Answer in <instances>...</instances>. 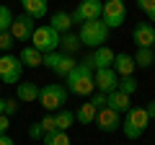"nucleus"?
I'll use <instances>...</instances> for the list:
<instances>
[{"instance_id":"nucleus-1","label":"nucleus","mask_w":155,"mask_h":145,"mask_svg":"<svg viewBox=\"0 0 155 145\" xmlns=\"http://www.w3.org/2000/svg\"><path fill=\"white\" fill-rule=\"evenodd\" d=\"M67 91L75 96H91L96 91L93 86V65H91L88 60L78 62L75 67H72V72L67 75Z\"/></svg>"},{"instance_id":"nucleus-2","label":"nucleus","mask_w":155,"mask_h":145,"mask_svg":"<svg viewBox=\"0 0 155 145\" xmlns=\"http://www.w3.org/2000/svg\"><path fill=\"white\" fill-rule=\"evenodd\" d=\"M147 124H150V117H147V112H145V106H132V109L124 114L119 130L124 132L127 140H140L145 135V130H147Z\"/></svg>"},{"instance_id":"nucleus-3","label":"nucleus","mask_w":155,"mask_h":145,"mask_svg":"<svg viewBox=\"0 0 155 145\" xmlns=\"http://www.w3.org/2000/svg\"><path fill=\"white\" fill-rule=\"evenodd\" d=\"M78 39H80V47L98 49V47H104V42L109 39V26H106L101 18L98 21H85V23H80Z\"/></svg>"},{"instance_id":"nucleus-4","label":"nucleus","mask_w":155,"mask_h":145,"mask_svg":"<svg viewBox=\"0 0 155 145\" xmlns=\"http://www.w3.org/2000/svg\"><path fill=\"white\" fill-rule=\"evenodd\" d=\"M67 101V88L60 83H47L44 88H39V104L44 106V112H60Z\"/></svg>"},{"instance_id":"nucleus-5","label":"nucleus","mask_w":155,"mask_h":145,"mask_svg":"<svg viewBox=\"0 0 155 145\" xmlns=\"http://www.w3.org/2000/svg\"><path fill=\"white\" fill-rule=\"evenodd\" d=\"M31 47L41 55H49V52L60 49V34L47 23V26H36L34 29V36H31Z\"/></svg>"},{"instance_id":"nucleus-6","label":"nucleus","mask_w":155,"mask_h":145,"mask_svg":"<svg viewBox=\"0 0 155 145\" xmlns=\"http://www.w3.org/2000/svg\"><path fill=\"white\" fill-rule=\"evenodd\" d=\"M41 65H47L54 75L60 78H67L72 72V67L78 65V60H72V55H62V52H49V55L41 57Z\"/></svg>"},{"instance_id":"nucleus-7","label":"nucleus","mask_w":155,"mask_h":145,"mask_svg":"<svg viewBox=\"0 0 155 145\" xmlns=\"http://www.w3.org/2000/svg\"><path fill=\"white\" fill-rule=\"evenodd\" d=\"M21 72H23V65L21 60H18L16 55H11V52H5V55H0V83H18L21 80Z\"/></svg>"},{"instance_id":"nucleus-8","label":"nucleus","mask_w":155,"mask_h":145,"mask_svg":"<svg viewBox=\"0 0 155 145\" xmlns=\"http://www.w3.org/2000/svg\"><path fill=\"white\" fill-rule=\"evenodd\" d=\"M101 21L111 29H119L124 21H127V5H124L122 0H109L104 3V11H101Z\"/></svg>"},{"instance_id":"nucleus-9","label":"nucleus","mask_w":155,"mask_h":145,"mask_svg":"<svg viewBox=\"0 0 155 145\" xmlns=\"http://www.w3.org/2000/svg\"><path fill=\"white\" fill-rule=\"evenodd\" d=\"M34 29H36V21H34L31 16H26V13L13 16V23H11V36H13V42H31Z\"/></svg>"},{"instance_id":"nucleus-10","label":"nucleus","mask_w":155,"mask_h":145,"mask_svg":"<svg viewBox=\"0 0 155 145\" xmlns=\"http://www.w3.org/2000/svg\"><path fill=\"white\" fill-rule=\"evenodd\" d=\"M101 11H104V3H101V0H80L78 8L70 13V16H72V21L85 23V21H98Z\"/></svg>"},{"instance_id":"nucleus-11","label":"nucleus","mask_w":155,"mask_h":145,"mask_svg":"<svg viewBox=\"0 0 155 145\" xmlns=\"http://www.w3.org/2000/svg\"><path fill=\"white\" fill-rule=\"evenodd\" d=\"M116 83H119V75H116L111 67L93 70V86L101 91V93H111V91H116Z\"/></svg>"},{"instance_id":"nucleus-12","label":"nucleus","mask_w":155,"mask_h":145,"mask_svg":"<svg viewBox=\"0 0 155 145\" xmlns=\"http://www.w3.org/2000/svg\"><path fill=\"white\" fill-rule=\"evenodd\" d=\"M96 124H98L101 132H116V130L122 127V117H119V112H114V109H98V114H96Z\"/></svg>"},{"instance_id":"nucleus-13","label":"nucleus","mask_w":155,"mask_h":145,"mask_svg":"<svg viewBox=\"0 0 155 145\" xmlns=\"http://www.w3.org/2000/svg\"><path fill=\"white\" fill-rule=\"evenodd\" d=\"M132 39H134L137 47H147V49H153V47H155V26L150 21L137 23L134 31H132Z\"/></svg>"},{"instance_id":"nucleus-14","label":"nucleus","mask_w":155,"mask_h":145,"mask_svg":"<svg viewBox=\"0 0 155 145\" xmlns=\"http://www.w3.org/2000/svg\"><path fill=\"white\" fill-rule=\"evenodd\" d=\"M114 57H116V52L114 49H109V47H98V49H93V55H88L85 60L93 65V70H104V67H111L114 65Z\"/></svg>"},{"instance_id":"nucleus-15","label":"nucleus","mask_w":155,"mask_h":145,"mask_svg":"<svg viewBox=\"0 0 155 145\" xmlns=\"http://www.w3.org/2000/svg\"><path fill=\"white\" fill-rule=\"evenodd\" d=\"M16 99L18 101H26V104L39 101V86L31 83V80H26V83H16Z\"/></svg>"},{"instance_id":"nucleus-16","label":"nucleus","mask_w":155,"mask_h":145,"mask_svg":"<svg viewBox=\"0 0 155 145\" xmlns=\"http://www.w3.org/2000/svg\"><path fill=\"white\" fill-rule=\"evenodd\" d=\"M109 109H114V112H119V114H127L129 109H132V101H129V96L122 93V91H111L109 93Z\"/></svg>"},{"instance_id":"nucleus-17","label":"nucleus","mask_w":155,"mask_h":145,"mask_svg":"<svg viewBox=\"0 0 155 145\" xmlns=\"http://www.w3.org/2000/svg\"><path fill=\"white\" fill-rule=\"evenodd\" d=\"M111 70H114L119 78L132 75V72H134V60H132V55H116V57H114V65H111Z\"/></svg>"},{"instance_id":"nucleus-18","label":"nucleus","mask_w":155,"mask_h":145,"mask_svg":"<svg viewBox=\"0 0 155 145\" xmlns=\"http://www.w3.org/2000/svg\"><path fill=\"white\" fill-rule=\"evenodd\" d=\"M21 5H23V13L31 16L34 21L47 16V0H21Z\"/></svg>"},{"instance_id":"nucleus-19","label":"nucleus","mask_w":155,"mask_h":145,"mask_svg":"<svg viewBox=\"0 0 155 145\" xmlns=\"http://www.w3.org/2000/svg\"><path fill=\"white\" fill-rule=\"evenodd\" d=\"M49 26L54 29L57 34H67V31H70V26H72V16H70V13H65V11H57V13H52Z\"/></svg>"},{"instance_id":"nucleus-20","label":"nucleus","mask_w":155,"mask_h":145,"mask_svg":"<svg viewBox=\"0 0 155 145\" xmlns=\"http://www.w3.org/2000/svg\"><path fill=\"white\" fill-rule=\"evenodd\" d=\"M41 52H36L34 47H23L21 52H18V60H21V65L23 67H39L41 65Z\"/></svg>"},{"instance_id":"nucleus-21","label":"nucleus","mask_w":155,"mask_h":145,"mask_svg":"<svg viewBox=\"0 0 155 145\" xmlns=\"http://www.w3.org/2000/svg\"><path fill=\"white\" fill-rule=\"evenodd\" d=\"M132 60H134V67H145V70H150V67L155 65V49L137 47V55H134Z\"/></svg>"},{"instance_id":"nucleus-22","label":"nucleus","mask_w":155,"mask_h":145,"mask_svg":"<svg viewBox=\"0 0 155 145\" xmlns=\"http://www.w3.org/2000/svg\"><path fill=\"white\" fill-rule=\"evenodd\" d=\"M60 49L62 55H75L80 49V39H78V34L67 31V34H60Z\"/></svg>"},{"instance_id":"nucleus-23","label":"nucleus","mask_w":155,"mask_h":145,"mask_svg":"<svg viewBox=\"0 0 155 145\" xmlns=\"http://www.w3.org/2000/svg\"><path fill=\"white\" fill-rule=\"evenodd\" d=\"M96 114H98V109H96L93 104H80V109L75 112V122H80V124H91V122H96Z\"/></svg>"},{"instance_id":"nucleus-24","label":"nucleus","mask_w":155,"mask_h":145,"mask_svg":"<svg viewBox=\"0 0 155 145\" xmlns=\"http://www.w3.org/2000/svg\"><path fill=\"white\" fill-rule=\"evenodd\" d=\"M54 119H57V130H62V132H67V130L75 124V112H70V109H65L62 106L60 112L54 114Z\"/></svg>"},{"instance_id":"nucleus-25","label":"nucleus","mask_w":155,"mask_h":145,"mask_svg":"<svg viewBox=\"0 0 155 145\" xmlns=\"http://www.w3.org/2000/svg\"><path fill=\"white\" fill-rule=\"evenodd\" d=\"M41 140H44V145H72V143H70V135L62 132V130H54V132L44 135Z\"/></svg>"},{"instance_id":"nucleus-26","label":"nucleus","mask_w":155,"mask_h":145,"mask_svg":"<svg viewBox=\"0 0 155 145\" xmlns=\"http://www.w3.org/2000/svg\"><path fill=\"white\" fill-rule=\"evenodd\" d=\"M116 91H122V93L132 96L134 91H137V80H134V75H124V78H119V83H116Z\"/></svg>"},{"instance_id":"nucleus-27","label":"nucleus","mask_w":155,"mask_h":145,"mask_svg":"<svg viewBox=\"0 0 155 145\" xmlns=\"http://www.w3.org/2000/svg\"><path fill=\"white\" fill-rule=\"evenodd\" d=\"M11 23H13V13L8 5H0V34L3 31H11Z\"/></svg>"},{"instance_id":"nucleus-28","label":"nucleus","mask_w":155,"mask_h":145,"mask_svg":"<svg viewBox=\"0 0 155 145\" xmlns=\"http://www.w3.org/2000/svg\"><path fill=\"white\" fill-rule=\"evenodd\" d=\"M137 8L150 18V23H155V0H137Z\"/></svg>"},{"instance_id":"nucleus-29","label":"nucleus","mask_w":155,"mask_h":145,"mask_svg":"<svg viewBox=\"0 0 155 145\" xmlns=\"http://www.w3.org/2000/svg\"><path fill=\"white\" fill-rule=\"evenodd\" d=\"M39 124H41V132H44V135H49V132H54V130H57V119H54V114H47V117L41 119Z\"/></svg>"},{"instance_id":"nucleus-30","label":"nucleus","mask_w":155,"mask_h":145,"mask_svg":"<svg viewBox=\"0 0 155 145\" xmlns=\"http://www.w3.org/2000/svg\"><path fill=\"white\" fill-rule=\"evenodd\" d=\"M91 104H93L96 109H106V106H109V93H101V91L93 93L91 96Z\"/></svg>"},{"instance_id":"nucleus-31","label":"nucleus","mask_w":155,"mask_h":145,"mask_svg":"<svg viewBox=\"0 0 155 145\" xmlns=\"http://www.w3.org/2000/svg\"><path fill=\"white\" fill-rule=\"evenodd\" d=\"M13 44H16V42H13V36H11V31H3V34H0V52H3V55H5V52L11 49Z\"/></svg>"},{"instance_id":"nucleus-32","label":"nucleus","mask_w":155,"mask_h":145,"mask_svg":"<svg viewBox=\"0 0 155 145\" xmlns=\"http://www.w3.org/2000/svg\"><path fill=\"white\" fill-rule=\"evenodd\" d=\"M16 112H18V99H5V104H3V114H5V117H13Z\"/></svg>"},{"instance_id":"nucleus-33","label":"nucleus","mask_w":155,"mask_h":145,"mask_svg":"<svg viewBox=\"0 0 155 145\" xmlns=\"http://www.w3.org/2000/svg\"><path fill=\"white\" fill-rule=\"evenodd\" d=\"M28 137H31V140H41V137H44V132H41V124H31V127H28Z\"/></svg>"},{"instance_id":"nucleus-34","label":"nucleus","mask_w":155,"mask_h":145,"mask_svg":"<svg viewBox=\"0 0 155 145\" xmlns=\"http://www.w3.org/2000/svg\"><path fill=\"white\" fill-rule=\"evenodd\" d=\"M8 127H11V117L0 114V135H8Z\"/></svg>"},{"instance_id":"nucleus-35","label":"nucleus","mask_w":155,"mask_h":145,"mask_svg":"<svg viewBox=\"0 0 155 145\" xmlns=\"http://www.w3.org/2000/svg\"><path fill=\"white\" fill-rule=\"evenodd\" d=\"M145 112H147V117H150V119H155V101H150V104L145 106Z\"/></svg>"},{"instance_id":"nucleus-36","label":"nucleus","mask_w":155,"mask_h":145,"mask_svg":"<svg viewBox=\"0 0 155 145\" xmlns=\"http://www.w3.org/2000/svg\"><path fill=\"white\" fill-rule=\"evenodd\" d=\"M0 145H16V143H13V137H8V135H0Z\"/></svg>"},{"instance_id":"nucleus-37","label":"nucleus","mask_w":155,"mask_h":145,"mask_svg":"<svg viewBox=\"0 0 155 145\" xmlns=\"http://www.w3.org/2000/svg\"><path fill=\"white\" fill-rule=\"evenodd\" d=\"M3 104H5V99H0V114H3Z\"/></svg>"},{"instance_id":"nucleus-38","label":"nucleus","mask_w":155,"mask_h":145,"mask_svg":"<svg viewBox=\"0 0 155 145\" xmlns=\"http://www.w3.org/2000/svg\"><path fill=\"white\" fill-rule=\"evenodd\" d=\"M122 3H124V0H122Z\"/></svg>"},{"instance_id":"nucleus-39","label":"nucleus","mask_w":155,"mask_h":145,"mask_svg":"<svg viewBox=\"0 0 155 145\" xmlns=\"http://www.w3.org/2000/svg\"><path fill=\"white\" fill-rule=\"evenodd\" d=\"M153 101H155V99H153Z\"/></svg>"}]
</instances>
